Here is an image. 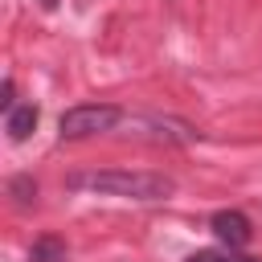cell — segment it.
Wrapping results in <instances>:
<instances>
[{
    "instance_id": "1",
    "label": "cell",
    "mask_w": 262,
    "mask_h": 262,
    "mask_svg": "<svg viewBox=\"0 0 262 262\" xmlns=\"http://www.w3.org/2000/svg\"><path fill=\"white\" fill-rule=\"evenodd\" d=\"M70 188H90L102 196H123V201H164L176 192V184L160 172H90V176H70Z\"/></svg>"
},
{
    "instance_id": "2",
    "label": "cell",
    "mask_w": 262,
    "mask_h": 262,
    "mask_svg": "<svg viewBox=\"0 0 262 262\" xmlns=\"http://www.w3.org/2000/svg\"><path fill=\"white\" fill-rule=\"evenodd\" d=\"M119 119H123V111L111 102H78L57 119V131H61V139H86V135L115 131Z\"/></svg>"
},
{
    "instance_id": "3",
    "label": "cell",
    "mask_w": 262,
    "mask_h": 262,
    "mask_svg": "<svg viewBox=\"0 0 262 262\" xmlns=\"http://www.w3.org/2000/svg\"><path fill=\"white\" fill-rule=\"evenodd\" d=\"M213 233L229 246V250H242V246H250V237H254V225H250V217L246 213H237V209H221V213H213Z\"/></svg>"
},
{
    "instance_id": "4",
    "label": "cell",
    "mask_w": 262,
    "mask_h": 262,
    "mask_svg": "<svg viewBox=\"0 0 262 262\" xmlns=\"http://www.w3.org/2000/svg\"><path fill=\"white\" fill-rule=\"evenodd\" d=\"M37 119H41V111H37V102H25V106H12V111L4 115V131H8V139H12V143H25V139L33 135V127H37Z\"/></svg>"
},
{
    "instance_id": "5",
    "label": "cell",
    "mask_w": 262,
    "mask_h": 262,
    "mask_svg": "<svg viewBox=\"0 0 262 262\" xmlns=\"http://www.w3.org/2000/svg\"><path fill=\"white\" fill-rule=\"evenodd\" d=\"M29 262H66V242H61V237H53V233L37 237V242H33V250H29Z\"/></svg>"
},
{
    "instance_id": "6",
    "label": "cell",
    "mask_w": 262,
    "mask_h": 262,
    "mask_svg": "<svg viewBox=\"0 0 262 262\" xmlns=\"http://www.w3.org/2000/svg\"><path fill=\"white\" fill-rule=\"evenodd\" d=\"M8 188H12V196H16V201H20V205H29V201H33V196H37V184H33V180H29V176H16V180H12V184H8Z\"/></svg>"
},
{
    "instance_id": "7",
    "label": "cell",
    "mask_w": 262,
    "mask_h": 262,
    "mask_svg": "<svg viewBox=\"0 0 262 262\" xmlns=\"http://www.w3.org/2000/svg\"><path fill=\"white\" fill-rule=\"evenodd\" d=\"M184 262H233V254H229V250H196V254H188Z\"/></svg>"
},
{
    "instance_id": "8",
    "label": "cell",
    "mask_w": 262,
    "mask_h": 262,
    "mask_svg": "<svg viewBox=\"0 0 262 262\" xmlns=\"http://www.w3.org/2000/svg\"><path fill=\"white\" fill-rule=\"evenodd\" d=\"M12 94H16V86H12V78H8V82H4V90H0V106H4V115L16 106V102H12Z\"/></svg>"
},
{
    "instance_id": "9",
    "label": "cell",
    "mask_w": 262,
    "mask_h": 262,
    "mask_svg": "<svg viewBox=\"0 0 262 262\" xmlns=\"http://www.w3.org/2000/svg\"><path fill=\"white\" fill-rule=\"evenodd\" d=\"M41 4H45V8H57V0H41Z\"/></svg>"
}]
</instances>
